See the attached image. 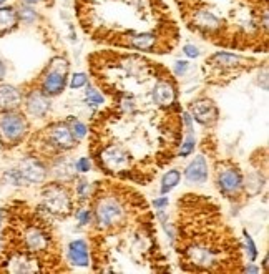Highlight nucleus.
<instances>
[{
  "mask_svg": "<svg viewBox=\"0 0 269 274\" xmlns=\"http://www.w3.org/2000/svg\"><path fill=\"white\" fill-rule=\"evenodd\" d=\"M5 2V0H0V4H4Z\"/></svg>",
  "mask_w": 269,
  "mask_h": 274,
  "instance_id": "obj_32",
  "label": "nucleus"
},
{
  "mask_svg": "<svg viewBox=\"0 0 269 274\" xmlns=\"http://www.w3.org/2000/svg\"><path fill=\"white\" fill-rule=\"evenodd\" d=\"M188 67H190L188 62H176V70H174L173 73L176 75V77H183L185 72L188 70Z\"/></svg>",
  "mask_w": 269,
  "mask_h": 274,
  "instance_id": "obj_27",
  "label": "nucleus"
},
{
  "mask_svg": "<svg viewBox=\"0 0 269 274\" xmlns=\"http://www.w3.org/2000/svg\"><path fill=\"white\" fill-rule=\"evenodd\" d=\"M181 181V171L180 170H168L165 173V176L161 178V188H160V193L161 195H166L169 193L174 186H176L178 183Z\"/></svg>",
  "mask_w": 269,
  "mask_h": 274,
  "instance_id": "obj_20",
  "label": "nucleus"
},
{
  "mask_svg": "<svg viewBox=\"0 0 269 274\" xmlns=\"http://www.w3.org/2000/svg\"><path fill=\"white\" fill-rule=\"evenodd\" d=\"M23 103H25V113L32 118H45L52 107L50 98L33 88L27 90V95L23 97Z\"/></svg>",
  "mask_w": 269,
  "mask_h": 274,
  "instance_id": "obj_15",
  "label": "nucleus"
},
{
  "mask_svg": "<svg viewBox=\"0 0 269 274\" xmlns=\"http://www.w3.org/2000/svg\"><path fill=\"white\" fill-rule=\"evenodd\" d=\"M5 78V65H4V62L0 60V81H2Z\"/></svg>",
  "mask_w": 269,
  "mask_h": 274,
  "instance_id": "obj_30",
  "label": "nucleus"
},
{
  "mask_svg": "<svg viewBox=\"0 0 269 274\" xmlns=\"http://www.w3.org/2000/svg\"><path fill=\"white\" fill-rule=\"evenodd\" d=\"M185 28L203 42L239 54H267V0H173Z\"/></svg>",
  "mask_w": 269,
  "mask_h": 274,
  "instance_id": "obj_5",
  "label": "nucleus"
},
{
  "mask_svg": "<svg viewBox=\"0 0 269 274\" xmlns=\"http://www.w3.org/2000/svg\"><path fill=\"white\" fill-rule=\"evenodd\" d=\"M168 198L165 196V198H160V200H155V203H153V206H155V209H165V208H168Z\"/></svg>",
  "mask_w": 269,
  "mask_h": 274,
  "instance_id": "obj_29",
  "label": "nucleus"
},
{
  "mask_svg": "<svg viewBox=\"0 0 269 274\" xmlns=\"http://www.w3.org/2000/svg\"><path fill=\"white\" fill-rule=\"evenodd\" d=\"M19 12V19L22 22H32L35 20V10H32L30 7H22L20 10H17Z\"/></svg>",
  "mask_w": 269,
  "mask_h": 274,
  "instance_id": "obj_26",
  "label": "nucleus"
},
{
  "mask_svg": "<svg viewBox=\"0 0 269 274\" xmlns=\"http://www.w3.org/2000/svg\"><path fill=\"white\" fill-rule=\"evenodd\" d=\"M68 81V62L62 57H54L33 80V90H38L49 98L62 95Z\"/></svg>",
  "mask_w": 269,
  "mask_h": 274,
  "instance_id": "obj_12",
  "label": "nucleus"
},
{
  "mask_svg": "<svg viewBox=\"0 0 269 274\" xmlns=\"http://www.w3.org/2000/svg\"><path fill=\"white\" fill-rule=\"evenodd\" d=\"M264 65L266 60H261L258 57L219 50L204 58L201 72H203V80L206 85L228 86L231 81L241 78L243 75L254 72V70Z\"/></svg>",
  "mask_w": 269,
  "mask_h": 274,
  "instance_id": "obj_8",
  "label": "nucleus"
},
{
  "mask_svg": "<svg viewBox=\"0 0 269 274\" xmlns=\"http://www.w3.org/2000/svg\"><path fill=\"white\" fill-rule=\"evenodd\" d=\"M195 145H196V138L195 133H193V128L188 131V135L183 138V143H181L178 156H190L193 151H195Z\"/></svg>",
  "mask_w": 269,
  "mask_h": 274,
  "instance_id": "obj_21",
  "label": "nucleus"
},
{
  "mask_svg": "<svg viewBox=\"0 0 269 274\" xmlns=\"http://www.w3.org/2000/svg\"><path fill=\"white\" fill-rule=\"evenodd\" d=\"M75 181H58L52 179L43 183L40 190L38 208L52 219H67L77 211V195H75Z\"/></svg>",
  "mask_w": 269,
  "mask_h": 274,
  "instance_id": "obj_10",
  "label": "nucleus"
},
{
  "mask_svg": "<svg viewBox=\"0 0 269 274\" xmlns=\"http://www.w3.org/2000/svg\"><path fill=\"white\" fill-rule=\"evenodd\" d=\"M23 103V92L12 85H0V112L19 110Z\"/></svg>",
  "mask_w": 269,
  "mask_h": 274,
  "instance_id": "obj_17",
  "label": "nucleus"
},
{
  "mask_svg": "<svg viewBox=\"0 0 269 274\" xmlns=\"http://www.w3.org/2000/svg\"><path fill=\"white\" fill-rule=\"evenodd\" d=\"M191 120L198 121L204 128H214L219 121V108L209 97H198L188 107Z\"/></svg>",
  "mask_w": 269,
  "mask_h": 274,
  "instance_id": "obj_13",
  "label": "nucleus"
},
{
  "mask_svg": "<svg viewBox=\"0 0 269 274\" xmlns=\"http://www.w3.org/2000/svg\"><path fill=\"white\" fill-rule=\"evenodd\" d=\"M86 67L105 97L86 126L92 163L107 178L153 183L185 138L176 75L150 55L116 49L92 52Z\"/></svg>",
  "mask_w": 269,
  "mask_h": 274,
  "instance_id": "obj_1",
  "label": "nucleus"
},
{
  "mask_svg": "<svg viewBox=\"0 0 269 274\" xmlns=\"http://www.w3.org/2000/svg\"><path fill=\"white\" fill-rule=\"evenodd\" d=\"M86 100L88 103H93V105H102L105 102V97L102 95L100 92L97 88H92V86H86Z\"/></svg>",
  "mask_w": 269,
  "mask_h": 274,
  "instance_id": "obj_22",
  "label": "nucleus"
},
{
  "mask_svg": "<svg viewBox=\"0 0 269 274\" xmlns=\"http://www.w3.org/2000/svg\"><path fill=\"white\" fill-rule=\"evenodd\" d=\"M169 243L181 271L246 272L243 243L228 223L218 201L200 193H185L174 203Z\"/></svg>",
  "mask_w": 269,
  "mask_h": 274,
  "instance_id": "obj_4",
  "label": "nucleus"
},
{
  "mask_svg": "<svg viewBox=\"0 0 269 274\" xmlns=\"http://www.w3.org/2000/svg\"><path fill=\"white\" fill-rule=\"evenodd\" d=\"M19 12L15 7H0V37L14 32L19 27Z\"/></svg>",
  "mask_w": 269,
  "mask_h": 274,
  "instance_id": "obj_19",
  "label": "nucleus"
},
{
  "mask_svg": "<svg viewBox=\"0 0 269 274\" xmlns=\"http://www.w3.org/2000/svg\"><path fill=\"white\" fill-rule=\"evenodd\" d=\"M90 168H92V160L88 158V156H81V158H78L77 161H75V170L80 171V173L90 171Z\"/></svg>",
  "mask_w": 269,
  "mask_h": 274,
  "instance_id": "obj_24",
  "label": "nucleus"
},
{
  "mask_svg": "<svg viewBox=\"0 0 269 274\" xmlns=\"http://www.w3.org/2000/svg\"><path fill=\"white\" fill-rule=\"evenodd\" d=\"M244 241H246V246H248V259L254 261L258 258V251H256V246H254L253 240H251V236L248 235V231H244Z\"/></svg>",
  "mask_w": 269,
  "mask_h": 274,
  "instance_id": "obj_25",
  "label": "nucleus"
},
{
  "mask_svg": "<svg viewBox=\"0 0 269 274\" xmlns=\"http://www.w3.org/2000/svg\"><path fill=\"white\" fill-rule=\"evenodd\" d=\"M183 52H185V54L188 55V57H193V58L200 55L198 49H196V47H193V45H185V47H183Z\"/></svg>",
  "mask_w": 269,
  "mask_h": 274,
  "instance_id": "obj_28",
  "label": "nucleus"
},
{
  "mask_svg": "<svg viewBox=\"0 0 269 274\" xmlns=\"http://www.w3.org/2000/svg\"><path fill=\"white\" fill-rule=\"evenodd\" d=\"M78 27L103 49L165 57L180 45L181 30L165 0H73Z\"/></svg>",
  "mask_w": 269,
  "mask_h": 274,
  "instance_id": "obj_3",
  "label": "nucleus"
},
{
  "mask_svg": "<svg viewBox=\"0 0 269 274\" xmlns=\"http://www.w3.org/2000/svg\"><path fill=\"white\" fill-rule=\"evenodd\" d=\"M19 173L25 185H43L49 179V166L30 155L22 160Z\"/></svg>",
  "mask_w": 269,
  "mask_h": 274,
  "instance_id": "obj_14",
  "label": "nucleus"
},
{
  "mask_svg": "<svg viewBox=\"0 0 269 274\" xmlns=\"http://www.w3.org/2000/svg\"><path fill=\"white\" fill-rule=\"evenodd\" d=\"M63 244L49 218L37 205L15 201L5 213L0 235V272H67Z\"/></svg>",
  "mask_w": 269,
  "mask_h": 274,
  "instance_id": "obj_6",
  "label": "nucleus"
},
{
  "mask_svg": "<svg viewBox=\"0 0 269 274\" xmlns=\"http://www.w3.org/2000/svg\"><path fill=\"white\" fill-rule=\"evenodd\" d=\"M88 208L90 264L97 272H168L156 214L131 183L107 178L92 183Z\"/></svg>",
  "mask_w": 269,
  "mask_h": 274,
  "instance_id": "obj_2",
  "label": "nucleus"
},
{
  "mask_svg": "<svg viewBox=\"0 0 269 274\" xmlns=\"http://www.w3.org/2000/svg\"><path fill=\"white\" fill-rule=\"evenodd\" d=\"M86 83H88V77H86L85 73H77V75H73L72 81H70V88L78 90L81 86H85Z\"/></svg>",
  "mask_w": 269,
  "mask_h": 274,
  "instance_id": "obj_23",
  "label": "nucleus"
},
{
  "mask_svg": "<svg viewBox=\"0 0 269 274\" xmlns=\"http://www.w3.org/2000/svg\"><path fill=\"white\" fill-rule=\"evenodd\" d=\"M208 176H209V168H208V161L204 155L195 156V160H193L185 170V178L188 183L203 185L208 181Z\"/></svg>",
  "mask_w": 269,
  "mask_h": 274,
  "instance_id": "obj_16",
  "label": "nucleus"
},
{
  "mask_svg": "<svg viewBox=\"0 0 269 274\" xmlns=\"http://www.w3.org/2000/svg\"><path fill=\"white\" fill-rule=\"evenodd\" d=\"M30 135V120L27 113L20 110H5L0 112V147L17 148Z\"/></svg>",
  "mask_w": 269,
  "mask_h": 274,
  "instance_id": "obj_11",
  "label": "nucleus"
},
{
  "mask_svg": "<svg viewBox=\"0 0 269 274\" xmlns=\"http://www.w3.org/2000/svg\"><path fill=\"white\" fill-rule=\"evenodd\" d=\"M213 179L218 193L231 203L233 206H241L249 200L246 190V174L235 158L214 160Z\"/></svg>",
  "mask_w": 269,
  "mask_h": 274,
  "instance_id": "obj_9",
  "label": "nucleus"
},
{
  "mask_svg": "<svg viewBox=\"0 0 269 274\" xmlns=\"http://www.w3.org/2000/svg\"><path fill=\"white\" fill-rule=\"evenodd\" d=\"M25 143H28V155L38 158L49 166L52 161L77 148L80 138L75 135L70 118L50 121L43 128L30 133Z\"/></svg>",
  "mask_w": 269,
  "mask_h": 274,
  "instance_id": "obj_7",
  "label": "nucleus"
},
{
  "mask_svg": "<svg viewBox=\"0 0 269 274\" xmlns=\"http://www.w3.org/2000/svg\"><path fill=\"white\" fill-rule=\"evenodd\" d=\"M22 2H25V4H28V5H35V4H42V2H45V0H22Z\"/></svg>",
  "mask_w": 269,
  "mask_h": 274,
  "instance_id": "obj_31",
  "label": "nucleus"
},
{
  "mask_svg": "<svg viewBox=\"0 0 269 274\" xmlns=\"http://www.w3.org/2000/svg\"><path fill=\"white\" fill-rule=\"evenodd\" d=\"M68 261L75 266L88 267L90 266V249L85 240H75L68 246Z\"/></svg>",
  "mask_w": 269,
  "mask_h": 274,
  "instance_id": "obj_18",
  "label": "nucleus"
}]
</instances>
